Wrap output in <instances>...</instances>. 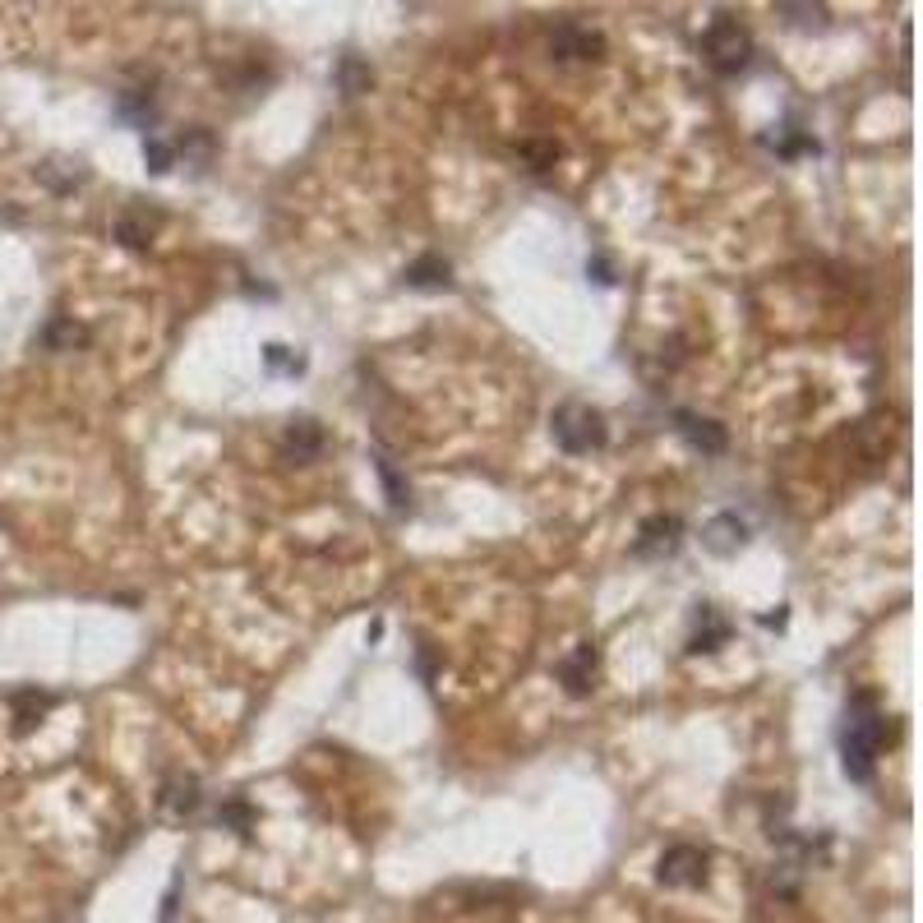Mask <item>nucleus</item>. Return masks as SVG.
Returning a JSON list of instances; mask_svg holds the SVG:
<instances>
[{
	"label": "nucleus",
	"mask_w": 923,
	"mask_h": 923,
	"mask_svg": "<svg viewBox=\"0 0 923 923\" xmlns=\"http://www.w3.org/2000/svg\"><path fill=\"white\" fill-rule=\"evenodd\" d=\"M891 716L882 712L877 693H854L845 706V725H841V772L854 785H869L877 776V753L882 738H891Z\"/></svg>",
	"instance_id": "1"
},
{
	"label": "nucleus",
	"mask_w": 923,
	"mask_h": 923,
	"mask_svg": "<svg viewBox=\"0 0 923 923\" xmlns=\"http://www.w3.org/2000/svg\"><path fill=\"white\" fill-rule=\"evenodd\" d=\"M702 56H706V66H712L721 79L744 75L753 66V33L734 14H716L712 23H706V33H702Z\"/></svg>",
	"instance_id": "2"
},
{
	"label": "nucleus",
	"mask_w": 923,
	"mask_h": 923,
	"mask_svg": "<svg viewBox=\"0 0 923 923\" xmlns=\"http://www.w3.org/2000/svg\"><path fill=\"white\" fill-rule=\"evenodd\" d=\"M549 435H554V444H559L568 457H582V453H601L609 444V425L587 403H564V407H554V416H549Z\"/></svg>",
	"instance_id": "3"
},
{
	"label": "nucleus",
	"mask_w": 923,
	"mask_h": 923,
	"mask_svg": "<svg viewBox=\"0 0 923 923\" xmlns=\"http://www.w3.org/2000/svg\"><path fill=\"white\" fill-rule=\"evenodd\" d=\"M706 877H712V854H706L702 845H669L661 854V864H656V882L661 886L697 891V886H706Z\"/></svg>",
	"instance_id": "4"
},
{
	"label": "nucleus",
	"mask_w": 923,
	"mask_h": 923,
	"mask_svg": "<svg viewBox=\"0 0 923 923\" xmlns=\"http://www.w3.org/2000/svg\"><path fill=\"white\" fill-rule=\"evenodd\" d=\"M684 545V517L674 513H656L646 517L637 527V540H633V559H646V564H661L669 554H679Z\"/></svg>",
	"instance_id": "5"
},
{
	"label": "nucleus",
	"mask_w": 923,
	"mask_h": 923,
	"mask_svg": "<svg viewBox=\"0 0 923 923\" xmlns=\"http://www.w3.org/2000/svg\"><path fill=\"white\" fill-rule=\"evenodd\" d=\"M549 56L554 60H601L605 56V33H596V28L577 23V19H564L549 33Z\"/></svg>",
	"instance_id": "6"
},
{
	"label": "nucleus",
	"mask_w": 923,
	"mask_h": 923,
	"mask_svg": "<svg viewBox=\"0 0 923 923\" xmlns=\"http://www.w3.org/2000/svg\"><path fill=\"white\" fill-rule=\"evenodd\" d=\"M596 669H601V652L592 642H577L573 652L554 665V674H559V684H564L568 697H587L596 688Z\"/></svg>",
	"instance_id": "7"
},
{
	"label": "nucleus",
	"mask_w": 923,
	"mask_h": 923,
	"mask_svg": "<svg viewBox=\"0 0 923 923\" xmlns=\"http://www.w3.org/2000/svg\"><path fill=\"white\" fill-rule=\"evenodd\" d=\"M674 429H679V439L706 457H721L730 448V435H725V425L712 420V416H697V411H674Z\"/></svg>",
	"instance_id": "8"
},
{
	"label": "nucleus",
	"mask_w": 923,
	"mask_h": 923,
	"mask_svg": "<svg viewBox=\"0 0 923 923\" xmlns=\"http://www.w3.org/2000/svg\"><path fill=\"white\" fill-rule=\"evenodd\" d=\"M730 637H734V624L725 619L716 605H697V609H693V637H688V652H693V656L716 652V646H725Z\"/></svg>",
	"instance_id": "9"
},
{
	"label": "nucleus",
	"mask_w": 923,
	"mask_h": 923,
	"mask_svg": "<svg viewBox=\"0 0 923 923\" xmlns=\"http://www.w3.org/2000/svg\"><path fill=\"white\" fill-rule=\"evenodd\" d=\"M702 545L712 554H721V559H730V554H738L748 545V522H738V513H716L702 527Z\"/></svg>",
	"instance_id": "10"
},
{
	"label": "nucleus",
	"mask_w": 923,
	"mask_h": 923,
	"mask_svg": "<svg viewBox=\"0 0 923 923\" xmlns=\"http://www.w3.org/2000/svg\"><path fill=\"white\" fill-rule=\"evenodd\" d=\"M199 798H204L199 776H190V772H171V776L162 781L158 804H162V813H167V817H190V813L199 808Z\"/></svg>",
	"instance_id": "11"
},
{
	"label": "nucleus",
	"mask_w": 923,
	"mask_h": 923,
	"mask_svg": "<svg viewBox=\"0 0 923 923\" xmlns=\"http://www.w3.org/2000/svg\"><path fill=\"white\" fill-rule=\"evenodd\" d=\"M324 444H328L324 425H319V420H310V416L291 420V425H287V435H282V453H287L291 462H315V457L324 453Z\"/></svg>",
	"instance_id": "12"
},
{
	"label": "nucleus",
	"mask_w": 923,
	"mask_h": 923,
	"mask_svg": "<svg viewBox=\"0 0 923 923\" xmlns=\"http://www.w3.org/2000/svg\"><path fill=\"white\" fill-rule=\"evenodd\" d=\"M60 697L56 693H42V688H14L10 693V706H14V734H33L42 721H47V712L56 706Z\"/></svg>",
	"instance_id": "13"
},
{
	"label": "nucleus",
	"mask_w": 923,
	"mask_h": 923,
	"mask_svg": "<svg viewBox=\"0 0 923 923\" xmlns=\"http://www.w3.org/2000/svg\"><path fill=\"white\" fill-rule=\"evenodd\" d=\"M403 282L416 287V291H448L453 287V264L444 255H420L407 272H403Z\"/></svg>",
	"instance_id": "14"
},
{
	"label": "nucleus",
	"mask_w": 923,
	"mask_h": 923,
	"mask_svg": "<svg viewBox=\"0 0 923 923\" xmlns=\"http://www.w3.org/2000/svg\"><path fill=\"white\" fill-rule=\"evenodd\" d=\"M116 116L126 120V126H135V130H152L158 126V102H152V88H126L116 98Z\"/></svg>",
	"instance_id": "15"
},
{
	"label": "nucleus",
	"mask_w": 923,
	"mask_h": 923,
	"mask_svg": "<svg viewBox=\"0 0 923 923\" xmlns=\"http://www.w3.org/2000/svg\"><path fill=\"white\" fill-rule=\"evenodd\" d=\"M38 343H42V351H75V347H88V343H92V333H88L83 324H75L70 315H56V319L38 333Z\"/></svg>",
	"instance_id": "16"
},
{
	"label": "nucleus",
	"mask_w": 923,
	"mask_h": 923,
	"mask_svg": "<svg viewBox=\"0 0 923 923\" xmlns=\"http://www.w3.org/2000/svg\"><path fill=\"white\" fill-rule=\"evenodd\" d=\"M333 79H337V88H343L347 98H360V92L375 88V70H369V60H360V56H343V60H337Z\"/></svg>",
	"instance_id": "17"
},
{
	"label": "nucleus",
	"mask_w": 923,
	"mask_h": 923,
	"mask_svg": "<svg viewBox=\"0 0 923 923\" xmlns=\"http://www.w3.org/2000/svg\"><path fill=\"white\" fill-rule=\"evenodd\" d=\"M762 143H766V148H776V158H785V162L798 158V152H813V158L822 152V143H817L808 130H794V126H781L776 135H762Z\"/></svg>",
	"instance_id": "18"
},
{
	"label": "nucleus",
	"mask_w": 923,
	"mask_h": 923,
	"mask_svg": "<svg viewBox=\"0 0 923 923\" xmlns=\"http://www.w3.org/2000/svg\"><path fill=\"white\" fill-rule=\"evenodd\" d=\"M375 472H379V480H384V495H388V508H393V513H407V508H411V489H407L403 472H397V462L379 453V457H375Z\"/></svg>",
	"instance_id": "19"
},
{
	"label": "nucleus",
	"mask_w": 923,
	"mask_h": 923,
	"mask_svg": "<svg viewBox=\"0 0 923 923\" xmlns=\"http://www.w3.org/2000/svg\"><path fill=\"white\" fill-rule=\"evenodd\" d=\"M152 227H158V218H152V212H143V208H130L126 218L116 222V240L126 245V250H143V245H148V236H152Z\"/></svg>",
	"instance_id": "20"
},
{
	"label": "nucleus",
	"mask_w": 923,
	"mask_h": 923,
	"mask_svg": "<svg viewBox=\"0 0 923 923\" xmlns=\"http://www.w3.org/2000/svg\"><path fill=\"white\" fill-rule=\"evenodd\" d=\"M171 148L180 152V158H185V162H195V167L204 171V167L212 162V148H218V143H212V130L195 126V130H185V135H180V139H176Z\"/></svg>",
	"instance_id": "21"
},
{
	"label": "nucleus",
	"mask_w": 923,
	"mask_h": 923,
	"mask_svg": "<svg viewBox=\"0 0 923 923\" xmlns=\"http://www.w3.org/2000/svg\"><path fill=\"white\" fill-rule=\"evenodd\" d=\"M264 365L272 369V375H305V356L282 347V343H268L264 347Z\"/></svg>",
	"instance_id": "22"
},
{
	"label": "nucleus",
	"mask_w": 923,
	"mask_h": 923,
	"mask_svg": "<svg viewBox=\"0 0 923 923\" xmlns=\"http://www.w3.org/2000/svg\"><path fill=\"white\" fill-rule=\"evenodd\" d=\"M218 822L222 826H231V831H240V836H250L255 831V822H259V813L245 804V798H227V804L218 808Z\"/></svg>",
	"instance_id": "23"
},
{
	"label": "nucleus",
	"mask_w": 923,
	"mask_h": 923,
	"mask_svg": "<svg viewBox=\"0 0 923 923\" xmlns=\"http://www.w3.org/2000/svg\"><path fill=\"white\" fill-rule=\"evenodd\" d=\"M143 162H148L152 176H167V171L176 167V148H171L167 139H158V135H148V139H143Z\"/></svg>",
	"instance_id": "24"
},
{
	"label": "nucleus",
	"mask_w": 923,
	"mask_h": 923,
	"mask_svg": "<svg viewBox=\"0 0 923 923\" xmlns=\"http://www.w3.org/2000/svg\"><path fill=\"white\" fill-rule=\"evenodd\" d=\"M776 14H785L794 28H826V6H790V0H781Z\"/></svg>",
	"instance_id": "25"
},
{
	"label": "nucleus",
	"mask_w": 923,
	"mask_h": 923,
	"mask_svg": "<svg viewBox=\"0 0 923 923\" xmlns=\"http://www.w3.org/2000/svg\"><path fill=\"white\" fill-rule=\"evenodd\" d=\"M554 158H559V143H527V162H532V171H545Z\"/></svg>",
	"instance_id": "26"
},
{
	"label": "nucleus",
	"mask_w": 923,
	"mask_h": 923,
	"mask_svg": "<svg viewBox=\"0 0 923 923\" xmlns=\"http://www.w3.org/2000/svg\"><path fill=\"white\" fill-rule=\"evenodd\" d=\"M587 277H592V282H601V287H614V268H609L605 255H592L587 259Z\"/></svg>",
	"instance_id": "27"
},
{
	"label": "nucleus",
	"mask_w": 923,
	"mask_h": 923,
	"mask_svg": "<svg viewBox=\"0 0 923 923\" xmlns=\"http://www.w3.org/2000/svg\"><path fill=\"white\" fill-rule=\"evenodd\" d=\"M420 674H425V679H435V652H429V646H420Z\"/></svg>",
	"instance_id": "28"
},
{
	"label": "nucleus",
	"mask_w": 923,
	"mask_h": 923,
	"mask_svg": "<svg viewBox=\"0 0 923 923\" xmlns=\"http://www.w3.org/2000/svg\"><path fill=\"white\" fill-rule=\"evenodd\" d=\"M762 628H785V605L776 614H762Z\"/></svg>",
	"instance_id": "29"
}]
</instances>
